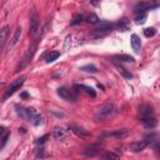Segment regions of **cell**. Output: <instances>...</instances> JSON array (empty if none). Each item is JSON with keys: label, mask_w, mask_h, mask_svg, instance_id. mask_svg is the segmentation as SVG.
Returning <instances> with one entry per match:
<instances>
[{"label": "cell", "mask_w": 160, "mask_h": 160, "mask_svg": "<svg viewBox=\"0 0 160 160\" xmlns=\"http://www.w3.org/2000/svg\"><path fill=\"white\" fill-rule=\"evenodd\" d=\"M43 119H44V118H43V115L38 114V115H36L35 118L33 119V123H34V125H39V124H41V123H43Z\"/></svg>", "instance_id": "28"}, {"label": "cell", "mask_w": 160, "mask_h": 160, "mask_svg": "<svg viewBox=\"0 0 160 160\" xmlns=\"http://www.w3.org/2000/svg\"><path fill=\"white\" fill-rule=\"evenodd\" d=\"M38 30H39V17L38 14H33L30 17V35L35 38L36 34H38Z\"/></svg>", "instance_id": "6"}, {"label": "cell", "mask_w": 160, "mask_h": 160, "mask_svg": "<svg viewBox=\"0 0 160 160\" xmlns=\"http://www.w3.org/2000/svg\"><path fill=\"white\" fill-rule=\"evenodd\" d=\"M21 31H23V30H21L20 26H18V28L15 29L13 38L10 39V43H9V45H8V50H12L13 48L18 44V41L20 40V36H21Z\"/></svg>", "instance_id": "9"}, {"label": "cell", "mask_w": 160, "mask_h": 160, "mask_svg": "<svg viewBox=\"0 0 160 160\" xmlns=\"http://www.w3.org/2000/svg\"><path fill=\"white\" fill-rule=\"evenodd\" d=\"M140 121L144 126L148 128V129H153V128L156 126V120L154 118H143Z\"/></svg>", "instance_id": "15"}, {"label": "cell", "mask_w": 160, "mask_h": 160, "mask_svg": "<svg viewBox=\"0 0 160 160\" xmlns=\"http://www.w3.org/2000/svg\"><path fill=\"white\" fill-rule=\"evenodd\" d=\"M24 81H25V78H20V79L14 80V81L6 88V90H5V94H4V97H3V100H6L9 97H12V95L17 92L18 89H20V86L24 84Z\"/></svg>", "instance_id": "4"}, {"label": "cell", "mask_w": 160, "mask_h": 160, "mask_svg": "<svg viewBox=\"0 0 160 160\" xmlns=\"http://www.w3.org/2000/svg\"><path fill=\"white\" fill-rule=\"evenodd\" d=\"M86 21L88 23H92V24H98L99 23V18L95 14H90V15H88Z\"/></svg>", "instance_id": "22"}, {"label": "cell", "mask_w": 160, "mask_h": 160, "mask_svg": "<svg viewBox=\"0 0 160 160\" xmlns=\"http://www.w3.org/2000/svg\"><path fill=\"white\" fill-rule=\"evenodd\" d=\"M81 88H83V89H85V92H86V93H88L92 98H95V97H97V93L94 92V89H93V88H90V86H85V85H81Z\"/></svg>", "instance_id": "25"}, {"label": "cell", "mask_w": 160, "mask_h": 160, "mask_svg": "<svg viewBox=\"0 0 160 160\" xmlns=\"http://www.w3.org/2000/svg\"><path fill=\"white\" fill-rule=\"evenodd\" d=\"M100 151V146H99V144H93V145H90L88 146L86 149H85V151L84 154L85 155H88V156H95V155H98Z\"/></svg>", "instance_id": "13"}, {"label": "cell", "mask_w": 160, "mask_h": 160, "mask_svg": "<svg viewBox=\"0 0 160 160\" xmlns=\"http://www.w3.org/2000/svg\"><path fill=\"white\" fill-rule=\"evenodd\" d=\"M100 159L101 160H120V156L115 153L108 151V153H104L103 155H100Z\"/></svg>", "instance_id": "16"}, {"label": "cell", "mask_w": 160, "mask_h": 160, "mask_svg": "<svg viewBox=\"0 0 160 160\" xmlns=\"http://www.w3.org/2000/svg\"><path fill=\"white\" fill-rule=\"evenodd\" d=\"M38 39H34V41L31 43V45L29 46V49H28V51L25 53V55H24V58H23V60H21V63L19 64V66H18V70H20V69H23V68H25L26 65L29 64V61L31 60V58H33V55H34V53H35V50H36V46H38Z\"/></svg>", "instance_id": "2"}, {"label": "cell", "mask_w": 160, "mask_h": 160, "mask_svg": "<svg viewBox=\"0 0 160 160\" xmlns=\"http://www.w3.org/2000/svg\"><path fill=\"white\" fill-rule=\"evenodd\" d=\"M83 20H84V15H83V14H76L75 17L73 18L71 24H73V25H76V24H79V23H81Z\"/></svg>", "instance_id": "23"}, {"label": "cell", "mask_w": 160, "mask_h": 160, "mask_svg": "<svg viewBox=\"0 0 160 160\" xmlns=\"http://www.w3.org/2000/svg\"><path fill=\"white\" fill-rule=\"evenodd\" d=\"M145 20H146V15L145 14H141L140 17H138L135 19V23L136 24H144V23H145Z\"/></svg>", "instance_id": "27"}, {"label": "cell", "mask_w": 160, "mask_h": 160, "mask_svg": "<svg viewBox=\"0 0 160 160\" xmlns=\"http://www.w3.org/2000/svg\"><path fill=\"white\" fill-rule=\"evenodd\" d=\"M80 70H83V71H88V73H97L98 71V68L93 65V64H88V65H84L80 68Z\"/></svg>", "instance_id": "20"}, {"label": "cell", "mask_w": 160, "mask_h": 160, "mask_svg": "<svg viewBox=\"0 0 160 160\" xmlns=\"http://www.w3.org/2000/svg\"><path fill=\"white\" fill-rule=\"evenodd\" d=\"M155 34H156V30L154 28H148V29L144 30V35H145L146 38H153Z\"/></svg>", "instance_id": "21"}, {"label": "cell", "mask_w": 160, "mask_h": 160, "mask_svg": "<svg viewBox=\"0 0 160 160\" xmlns=\"http://www.w3.org/2000/svg\"><path fill=\"white\" fill-rule=\"evenodd\" d=\"M71 129L73 133H75V134L80 138H89L90 136V131L86 130V129H84V128L81 126H79V125H75V124H71L70 126H69Z\"/></svg>", "instance_id": "8"}, {"label": "cell", "mask_w": 160, "mask_h": 160, "mask_svg": "<svg viewBox=\"0 0 160 160\" xmlns=\"http://www.w3.org/2000/svg\"><path fill=\"white\" fill-rule=\"evenodd\" d=\"M20 97L25 99V98H28V94H26V93H21V95H20Z\"/></svg>", "instance_id": "31"}, {"label": "cell", "mask_w": 160, "mask_h": 160, "mask_svg": "<svg viewBox=\"0 0 160 160\" xmlns=\"http://www.w3.org/2000/svg\"><path fill=\"white\" fill-rule=\"evenodd\" d=\"M70 45H71V35H68L66 38H65V41H64V50H68L69 48H70Z\"/></svg>", "instance_id": "26"}, {"label": "cell", "mask_w": 160, "mask_h": 160, "mask_svg": "<svg viewBox=\"0 0 160 160\" xmlns=\"http://www.w3.org/2000/svg\"><path fill=\"white\" fill-rule=\"evenodd\" d=\"M46 139H48V135H45V136H43V138H40V139H39L38 141H36V143H38V144H44Z\"/></svg>", "instance_id": "29"}, {"label": "cell", "mask_w": 160, "mask_h": 160, "mask_svg": "<svg viewBox=\"0 0 160 160\" xmlns=\"http://www.w3.org/2000/svg\"><path fill=\"white\" fill-rule=\"evenodd\" d=\"M5 131H6V129H5V126H0V138H1V135L5 134Z\"/></svg>", "instance_id": "30"}, {"label": "cell", "mask_w": 160, "mask_h": 160, "mask_svg": "<svg viewBox=\"0 0 160 160\" xmlns=\"http://www.w3.org/2000/svg\"><path fill=\"white\" fill-rule=\"evenodd\" d=\"M8 36H9V26L5 25L3 29H0V54L4 49V45L8 40Z\"/></svg>", "instance_id": "10"}, {"label": "cell", "mask_w": 160, "mask_h": 160, "mask_svg": "<svg viewBox=\"0 0 160 160\" xmlns=\"http://www.w3.org/2000/svg\"><path fill=\"white\" fill-rule=\"evenodd\" d=\"M115 106L110 103H106L104 105H101L98 109V111L95 113V120L97 121H106L110 120L115 115Z\"/></svg>", "instance_id": "1"}, {"label": "cell", "mask_w": 160, "mask_h": 160, "mask_svg": "<svg viewBox=\"0 0 160 160\" xmlns=\"http://www.w3.org/2000/svg\"><path fill=\"white\" fill-rule=\"evenodd\" d=\"M131 46H133V50H134L136 54H139L140 49H141V41H140V38L136 34L131 35Z\"/></svg>", "instance_id": "12"}, {"label": "cell", "mask_w": 160, "mask_h": 160, "mask_svg": "<svg viewBox=\"0 0 160 160\" xmlns=\"http://www.w3.org/2000/svg\"><path fill=\"white\" fill-rule=\"evenodd\" d=\"M129 129H115V130H106L101 133V138H110V139H121L129 135Z\"/></svg>", "instance_id": "3"}, {"label": "cell", "mask_w": 160, "mask_h": 160, "mask_svg": "<svg viewBox=\"0 0 160 160\" xmlns=\"http://www.w3.org/2000/svg\"><path fill=\"white\" fill-rule=\"evenodd\" d=\"M59 56H60V53H59V51H50L49 54L46 55V63H53V61H55Z\"/></svg>", "instance_id": "18"}, {"label": "cell", "mask_w": 160, "mask_h": 160, "mask_svg": "<svg viewBox=\"0 0 160 160\" xmlns=\"http://www.w3.org/2000/svg\"><path fill=\"white\" fill-rule=\"evenodd\" d=\"M66 135V131L63 129V128H55L54 129V136L56 138V139H61V138H64Z\"/></svg>", "instance_id": "19"}, {"label": "cell", "mask_w": 160, "mask_h": 160, "mask_svg": "<svg viewBox=\"0 0 160 160\" xmlns=\"http://www.w3.org/2000/svg\"><path fill=\"white\" fill-rule=\"evenodd\" d=\"M156 6H158V4H156V5H151L150 3H148V1H140V3L135 4V6H134V13H136V14L144 13V12H146V10H149V9L156 8Z\"/></svg>", "instance_id": "7"}, {"label": "cell", "mask_w": 160, "mask_h": 160, "mask_svg": "<svg viewBox=\"0 0 160 160\" xmlns=\"http://www.w3.org/2000/svg\"><path fill=\"white\" fill-rule=\"evenodd\" d=\"M139 114L143 118H153V114H154V110H153V106L150 105H141L139 108Z\"/></svg>", "instance_id": "11"}, {"label": "cell", "mask_w": 160, "mask_h": 160, "mask_svg": "<svg viewBox=\"0 0 160 160\" xmlns=\"http://www.w3.org/2000/svg\"><path fill=\"white\" fill-rule=\"evenodd\" d=\"M115 59H116V60H119V61H123V63H134V61H135L134 58L130 56V55H128V54L116 55V56H115Z\"/></svg>", "instance_id": "17"}, {"label": "cell", "mask_w": 160, "mask_h": 160, "mask_svg": "<svg viewBox=\"0 0 160 160\" xmlns=\"http://www.w3.org/2000/svg\"><path fill=\"white\" fill-rule=\"evenodd\" d=\"M148 145H146V143L144 141V140H140V141H136V143H131L130 144V150L131 151H134V153H139L141 150H144Z\"/></svg>", "instance_id": "14"}, {"label": "cell", "mask_w": 160, "mask_h": 160, "mask_svg": "<svg viewBox=\"0 0 160 160\" xmlns=\"http://www.w3.org/2000/svg\"><path fill=\"white\" fill-rule=\"evenodd\" d=\"M119 71H120L121 75L124 78H126V79H131L133 78V74L130 71H128L126 69H124V68H119Z\"/></svg>", "instance_id": "24"}, {"label": "cell", "mask_w": 160, "mask_h": 160, "mask_svg": "<svg viewBox=\"0 0 160 160\" xmlns=\"http://www.w3.org/2000/svg\"><path fill=\"white\" fill-rule=\"evenodd\" d=\"M58 95H59L60 98H63L64 100H66V101H71V103H75L76 101V97L70 92V90H68L66 88H59L58 89Z\"/></svg>", "instance_id": "5"}]
</instances>
